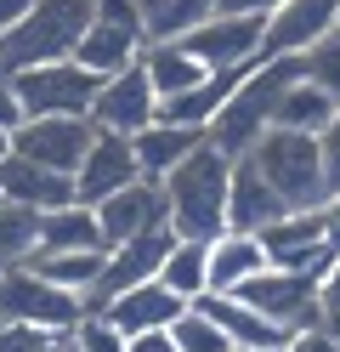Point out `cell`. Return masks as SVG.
Masks as SVG:
<instances>
[{
    "label": "cell",
    "instance_id": "6da1fadb",
    "mask_svg": "<svg viewBox=\"0 0 340 352\" xmlns=\"http://www.w3.org/2000/svg\"><path fill=\"white\" fill-rule=\"evenodd\" d=\"M233 165L221 148L204 142L193 160H181L165 176V199H170V233L176 239H199L216 245L227 233V199H233Z\"/></svg>",
    "mask_w": 340,
    "mask_h": 352
},
{
    "label": "cell",
    "instance_id": "7a4b0ae2",
    "mask_svg": "<svg viewBox=\"0 0 340 352\" xmlns=\"http://www.w3.org/2000/svg\"><path fill=\"white\" fill-rule=\"evenodd\" d=\"M91 17H97V0H34V12L0 40V74L12 80L45 63H74Z\"/></svg>",
    "mask_w": 340,
    "mask_h": 352
},
{
    "label": "cell",
    "instance_id": "3957f363",
    "mask_svg": "<svg viewBox=\"0 0 340 352\" xmlns=\"http://www.w3.org/2000/svg\"><path fill=\"white\" fill-rule=\"evenodd\" d=\"M295 80H306L301 57H278V63H261L256 80H244L233 97H227V108L216 114L210 125V148H221L227 160H249V153L261 148V137L272 131V102H278Z\"/></svg>",
    "mask_w": 340,
    "mask_h": 352
},
{
    "label": "cell",
    "instance_id": "277c9868",
    "mask_svg": "<svg viewBox=\"0 0 340 352\" xmlns=\"http://www.w3.org/2000/svg\"><path fill=\"white\" fill-rule=\"evenodd\" d=\"M249 160H256V170L272 182V193H278L289 210H324L335 199L317 137H301V131H267Z\"/></svg>",
    "mask_w": 340,
    "mask_h": 352
},
{
    "label": "cell",
    "instance_id": "5b68a950",
    "mask_svg": "<svg viewBox=\"0 0 340 352\" xmlns=\"http://www.w3.org/2000/svg\"><path fill=\"white\" fill-rule=\"evenodd\" d=\"M85 318V301L45 284L34 267H6L0 273V324L12 329H80Z\"/></svg>",
    "mask_w": 340,
    "mask_h": 352
},
{
    "label": "cell",
    "instance_id": "8992f818",
    "mask_svg": "<svg viewBox=\"0 0 340 352\" xmlns=\"http://www.w3.org/2000/svg\"><path fill=\"white\" fill-rule=\"evenodd\" d=\"M12 91L29 120H91V102H97L102 80L85 74L80 63H45V69L12 74Z\"/></svg>",
    "mask_w": 340,
    "mask_h": 352
},
{
    "label": "cell",
    "instance_id": "52a82bcc",
    "mask_svg": "<svg viewBox=\"0 0 340 352\" xmlns=\"http://www.w3.org/2000/svg\"><path fill=\"white\" fill-rule=\"evenodd\" d=\"M244 307H256L261 318H272L289 336H306V329H324V301H317V278L301 273H284V267H267L261 278H249L238 290Z\"/></svg>",
    "mask_w": 340,
    "mask_h": 352
},
{
    "label": "cell",
    "instance_id": "ba28073f",
    "mask_svg": "<svg viewBox=\"0 0 340 352\" xmlns=\"http://www.w3.org/2000/svg\"><path fill=\"white\" fill-rule=\"evenodd\" d=\"M261 245H267V261L272 267H284V273H301V278H317L324 284L335 273V250H329V239H324V210H289L284 222H272L261 233Z\"/></svg>",
    "mask_w": 340,
    "mask_h": 352
},
{
    "label": "cell",
    "instance_id": "9c48e42d",
    "mask_svg": "<svg viewBox=\"0 0 340 352\" xmlns=\"http://www.w3.org/2000/svg\"><path fill=\"white\" fill-rule=\"evenodd\" d=\"M176 250V233H148V239H131V245H108V261H102V278L91 284L85 296V313H102L108 301L131 296L136 284H153L165 273V256Z\"/></svg>",
    "mask_w": 340,
    "mask_h": 352
},
{
    "label": "cell",
    "instance_id": "30bf717a",
    "mask_svg": "<svg viewBox=\"0 0 340 352\" xmlns=\"http://www.w3.org/2000/svg\"><path fill=\"white\" fill-rule=\"evenodd\" d=\"M329 34H340V0H284V6L267 17L261 63L306 57L312 46H324Z\"/></svg>",
    "mask_w": 340,
    "mask_h": 352
},
{
    "label": "cell",
    "instance_id": "8fae6325",
    "mask_svg": "<svg viewBox=\"0 0 340 352\" xmlns=\"http://www.w3.org/2000/svg\"><path fill=\"white\" fill-rule=\"evenodd\" d=\"M153 120H159V91H153V80L142 74V63L125 69V74H113V80H102L97 102H91V125L108 131V137H125V142L142 137Z\"/></svg>",
    "mask_w": 340,
    "mask_h": 352
},
{
    "label": "cell",
    "instance_id": "7c38bea8",
    "mask_svg": "<svg viewBox=\"0 0 340 352\" xmlns=\"http://www.w3.org/2000/svg\"><path fill=\"white\" fill-rule=\"evenodd\" d=\"M91 142H97V125L91 120H23V131L12 137V153L57 170V176H80Z\"/></svg>",
    "mask_w": 340,
    "mask_h": 352
},
{
    "label": "cell",
    "instance_id": "4fadbf2b",
    "mask_svg": "<svg viewBox=\"0 0 340 352\" xmlns=\"http://www.w3.org/2000/svg\"><path fill=\"white\" fill-rule=\"evenodd\" d=\"M97 222H102V245H131V239H148V233H170L165 182H148V176L131 182L108 205H97Z\"/></svg>",
    "mask_w": 340,
    "mask_h": 352
},
{
    "label": "cell",
    "instance_id": "5bb4252c",
    "mask_svg": "<svg viewBox=\"0 0 340 352\" xmlns=\"http://www.w3.org/2000/svg\"><path fill=\"white\" fill-rule=\"evenodd\" d=\"M261 40H267V17H210L181 46L210 74H221V69H238V63H261Z\"/></svg>",
    "mask_w": 340,
    "mask_h": 352
},
{
    "label": "cell",
    "instance_id": "9a60e30c",
    "mask_svg": "<svg viewBox=\"0 0 340 352\" xmlns=\"http://www.w3.org/2000/svg\"><path fill=\"white\" fill-rule=\"evenodd\" d=\"M131 182H142V165H136L131 142H125V137H108V131H97V142H91L85 165H80V176H74V199L97 210V205L113 199V193H125Z\"/></svg>",
    "mask_w": 340,
    "mask_h": 352
},
{
    "label": "cell",
    "instance_id": "2e32d148",
    "mask_svg": "<svg viewBox=\"0 0 340 352\" xmlns=\"http://www.w3.org/2000/svg\"><path fill=\"white\" fill-rule=\"evenodd\" d=\"M0 199L6 205H23V210H63V205H80L74 199V176H57V170H45L34 160H0Z\"/></svg>",
    "mask_w": 340,
    "mask_h": 352
},
{
    "label": "cell",
    "instance_id": "e0dca14e",
    "mask_svg": "<svg viewBox=\"0 0 340 352\" xmlns=\"http://www.w3.org/2000/svg\"><path fill=\"white\" fill-rule=\"evenodd\" d=\"M181 313H188V301H181L176 290H165L159 278L153 284H136L131 296L102 307V318L120 329V336H165V329H176Z\"/></svg>",
    "mask_w": 340,
    "mask_h": 352
},
{
    "label": "cell",
    "instance_id": "ac0fdd59",
    "mask_svg": "<svg viewBox=\"0 0 340 352\" xmlns=\"http://www.w3.org/2000/svg\"><path fill=\"white\" fill-rule=\"evenodd\" d=\"M289 205L272 193V182L256 170V160H238L233 165V199H227V233H249L261 239L272 222H284Z\"/></svg>",
    "mask_w": 340,
    "mask_h": 352
},
{
    "label": "cell",
    "instance_id": "d6986e66",
    "mask_svg": "<svg viewBox=\"0 0 340 352\" xmlns=\"http://www.w3.org/2000/svg\"><path fill=\"white\" fill-rule=\"evenodd\" d=\"M193 307H199L204 318H216L221 336L233 341L238 352H289V341H295L289 329H278L272 318H261L256 307H244L238 296H199Z\"/></svg>",
    "mask_w": 340,
    "mask_h": 352
},
{
    "label": "cell",
    "instance_id": "ffe728a7",
    "mask_svg": "<svg viewBox=\"0 0 340 352\" xmlns=\"http://www.w3.org/2000/svg\"><path fill=\"white\" fill-rule=\"evenodd\" d=\"M142 52H148V34H142V29H120V23L91 17V29H85V40H80L74 63H80L85 74H97V80H113V74L136 69Z\"/></svg>",
    "mask_w": 340,
    "mask_h": 352
},
{
    "label": "cell",
    "instance_id": "44dd1931",
    "mask_svg": "<svg viewBox=\"0 0 340 352\" xmlns=\"http://www.w3.org/2000/svg\"><path fill=\"white\" fill-rule=\"evenodd\" d=\"M272 267L267 261V245L249 233H221L210 245V296H238L249 278H261Z\"/></svg>",
    "mask_w": 340,
    "mask_h": 352
},
{
    "label": "cell",
    "instance_id": "7402d4cb",
    "mask_svg": "<svg viewBox=\"0 0 340 352\" xmlns=\"http://www.w3.org/2000/svg\"><path fill=\"white\" fill-rule=\"evenodd\" d=\"M210 142V137H199V131H176V125H148L142 137H131V153H136V165H142L148 182H165V176L181 165V160H193V153Z\"/></svg>",
    "mask_w": 340,
    "mask_h": 352
},
{
    "label": "cell",
    "instance_id": "603a6c76",
    "mask_svg": "<svg viewBox=\"0 0 340 352\" xmlns=\"http://www.w3.org/2000/svg\"><path fill=\"white\" fill-rule=\"evenodd\" d=\"M63 250H108L102 245V222L91 205H63L40 216V250L34 256H63Z\"/></svg>",
    "mask_w": 340,
    "mask_h": 352
},
{
    "label": "cell",
    "instance_id": "cb8c5ba5",
    "mask_svg": "<svg viewBox=\"0 0 340 352\" xmlns=\"http://www.w3.org/2000/svg\"><path fill=\"white\" fill-rule=\"evenodd\" d=\"M216 17V0H142V34L148 46H181L193 29Z\"/></svg>",
    "mask_w": 340,
    "mask_h": 352
},
{
    "label": "cell",
    "instance_id": "d4e9b609",
    "mask_svg": "<svg viewBox=\"0 0 340 352\" xmlns=\"http://www.w3.org/2000/svg\"><path fill=\"white\" fill-rule=\"evenodd\" d=\"M335 97H324L312 80H295L289 91L272 102V131H301V137H324L329 120H335Z\"/></svg>",
    "mask_w": 340,
    "mask_h": 352
},
{
    "label": "cell",
    "instance_id": "484cf974",
    "mask_svg": "<svg viewBox=\"0 0 340 352\" xmlns=\"http://www.w3.org/2000/svg\"><path fill=\"white\" fill-rule=\"evenodd\" d=\"M142 74L153 80L159 102H170V97H181V91H193V85L210 80V69H204L188 46H148L142 52Z\"/></svg>",
    "mask_w": 340,
    "mask_h": 352
},
{
    "label": "cell",
    "instance_id": "4316f807",
    "mask_svg": "<svg viewBox=\"0 0 340 352\" xmlns=\"http://www.w3.org/2000/svg\"><path fill=\"white\" fill-rule=\"evenodd\" d=\"M102 261H108V250H63V256H29L23 267H34L45 284H57V290L85 301L91 284L102 278Z\"/></svg>",
    "mask_w": 340,
    "mask_h": 352
},
{
    "label": "cell",
    "instance_id": "83f0119b",
    "mask_svg": "<svg viewBox=\"0 0 340 352\" xmlns=\"http://www.w3.org/2000/svg\"><path fill=\"white\" fill-rule=\"evenodd\" d=\"M165 290H176L181 301H199L210 296V245H199V239H176V250L165 256V273H159Z\"/></svg>",
    "mask_w": 340,
    "mask_h": 352
},
{
    "label": "cell",
    "instance_id": "f1b7e54d",
    "mask_svg": "<svg viewBox=\"0 0 340 352\" xmlns=\"http://www.w3.org/2000/svg\"><path fill=\"white\" fill-rule=\"evenodd\" d=\"M34 250H40V216L23 205H0V273L23 267Z\"/></svg>",
    "mask_w": 340,
    "mask_h": 352
},
{
    "label": "cell",
    "instance_id": "f546056e",
    "mask_svg": "<svg viewBox=\"0 0 340 352\" xmlns=\"http://www.w3.org/2000/svg\"><path fill=\"white\" fill-rule=\"evenodd\" d=\"M170 341H176V352H238L233 341L221 336V324H216V318H204L199 307H188V313L176 318Z\"/></svg>",
    "mask_w": 340,
    "mask_h": 352
},
{
    "label": "cell",
    "instance_id": "4dcf8cb0",
    "mask_svg": "<svg viewBox=\"0 0 340 352\" xmlns=\"http://www.w3.org/2000/svg\"><path fill=\"white\" fill-rule=\"evenodd\" d=\"M301 69H306V80H312L324 97L340 102V34H329L324 46H312V52L301 57Z\"/></svg>",
    "mask_w": 340,
    "mask_h": 352
},
{
    "label": "cell",
    "instance_id": "1f68e13d",
    "mask_svg": "<svg viewBox=\"0 0 340 352\" xmlns=\"http://www.w3.org/2000/svg\"><path fill=\"white\" fill-rule=\"evenodd\" d=\"M74 352H131V336H120L102 313H85L74 329Z\"/></svg>",
    "mask_w": 340,
    "mask_h": 352
},
{
    "label": "cell",
    "instance_id": "d6a6232c",
    "mask_svg": "<svg viewBox=\"0 0 340 352\" xmlns=\"http://www.w3.org/2000/svg\"><path fill=\"white\" fill-rule=\"evenodd\" d=\"M317 301H324V329L340 341V261H335V273L317 284Z\"/></svg>",
    "mask_w": 340,
    "mask_h": 352
},
{
    "label": "cell",
    "instance_id": "836d02e7",
    "mask_svg": "<svg viewBox=\"0 0 340 352\" xmlns=\"http://www.w3.org/2000/svg\"><path fill=\"white\" fill-rule=\"evenodd\" d=\"M317 148H324V170H329V193H340V108H335V120L329 131L317 137Z\"/></svg>",
    "mask_w": 340,
    "mask_h": 352
},
{
    "label": "cell",
    "instance_id": "e575fe53",
    "mask_svg": "<svg viewBox=\"0 0 340 352\" xmlns=\"http://www.w3.org/2000/svg\"><path fill=\"white\" fill-rule=\"evenodd\" d=\"M23 120H29V114H23V102H17V91H12V80L0 74V137H17Z\"/></svg>",
    "mask_w": 340,
    "mask_h": 352
},
{
    "label": "cell",
    "instance_id": "d590c367",
    "mask_svg": "<svg viewBox=\"0 0 340 352\" xmlns=\"http://www.w3.org/2000/svg\"><path fill=\"white\" fill-rule=\"evenodd\" d=\"M284 0H216V17H272Z\"/></svg>",
    "mask_w": 340,
    "mask_h": 352
},
{
    "label": "cell",
    "instance_id": "8d00e7d4",
    "mask_svg": "<svg viewBox=\"0 0 340 352\" xmlns=\"http://www.w3.org/2000/svg\"><path fill=\"white\" fill-rule=\"evenodd\" d=\"M289 352H340V341L329 336V329H306V336H295Z\"/></svg>",
    "mask_w": 340,
    "mask_h": 352
},
{
    "label": "cell",
    "instance_id": "74e56055",
    "mask_svg": "<svg viewBox=\"0 0 340 352\" xmlns=\"http://www.w3.org/2000/svg\"><path fill=\"white\" fill-rule=\"evenodd\" d=\"M29 12H34V0H0V40H6Z\"/></svg>",
    "mask_w": 340,
    "mask_h": 352
},
{
    "label": "cell",
    "instance_id": "f35d334b",
    "mask_svg": "<svg viewBox=\"0 0 340 352\" xmlns=\"http://www.w3.org/2000/svg\"><path fill=\"white\" fill-rule=\"evenodd\" d=\"M324 239H329V250L340 256V193H335V199L324 205Z\"/></svg>",
    "mask_w": 340,
    "mask_h": 352
},
{
    "label": "cell",
    "instance_id": "ab89813d",
    "mask_svg": "<svg viewBox=\"0 0 340 352\" xmlns=\"http://www.w3.org/2000/svg\"><path fill=\"white\" fill-rule=\"evenodd\" d=\"M131 352H176V341H170V329L165 336H131Z\"/></svg>",
    "mask_w": 340,
    "mask_h": 352
},
{
    "label": "cell",
    "instance_id": "60d3db41",
    "mask_svg": "<svg viewBox=\"0 0 340 352\" xmlns=\"http://www.w3.org/2000/svg\"><path fill=\"white\" fill-rule=\"evenodd\" d=\"M0 160H12V137H0Z\"/></svg>",
    "mask_w": 340,
    "mask_h": 352
},
{
    "label": "cell",
    "instance_id": "b9f144b4",
    "mask_svg": "<svg viewBox=\"0 0 340 352\" xmlns=\"http://www.w3.org/2000/svg\"><path fill=\"white\" fill-rule=\"evenodd\" d=\"M0 205H6V199H0Z\"/></svg>",
    "mask_w": 340,
    "mask_h": 352
}]
</instances>
